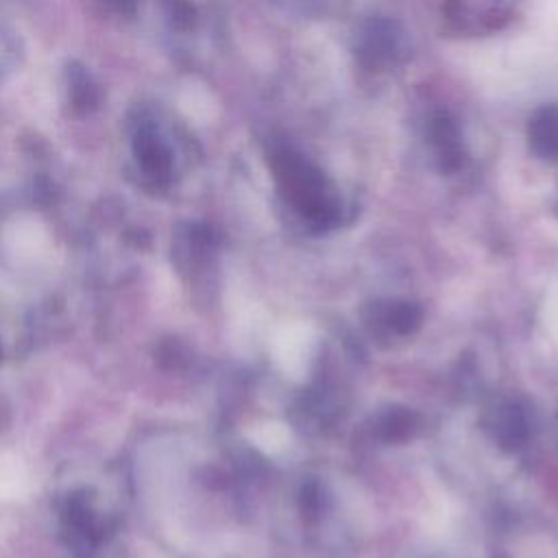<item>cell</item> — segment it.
I'll list each match as a JSON object with an SVG mask.
<instances>
[{
	"label": "cell",
	"instance_id": "9c48e42d",
	"mask_svg": "<svg viewBox=\"0 0 558 558\" xmlns=\"http://www.w3.org/2000/svg\"><path fill=\"white\" fill-rule=\"evenodd\" d=\"M421 418L408 408H388L377 421V434L384 442H405L418 432Z\"/></svg>",
	"mask_w": 558,
	"mask_h": 558
},
{
	"label": "cell",
	"instance_id": "6da1fadb",
	"mask_svg": "<svg viewBox=\"0 0 558 558\" xmlns=\"http://www.w3.org/2000/svg\"><path fill=\"white\" fill-rule=\"evenodd\" d=\"M270 170L281 198L312 229L325 231L340 220V194L331 179L288 144L272 146Z\"/></svg>",
	"mask_w": 558,
	"mask_h": 558
},
{
	"label": "cell",
	"instance_id": "8fae6325",
	"mask_svg": "<svg viewBox=\"0 0 558 558\" xmlns=\"http://www.w3.org/2000/svg\"><path fill=\"white\" fill-rule=\"evenodd\" d=\"M299 506H301V512L307 521H314L318 514H320V508H323V493L318 488L316 482H307L303 488H301V497H299Z\"/></svg>",
	"mask_w": 558,
	"mask_h": 558
},
{
	"label": "cell",
	"instance_id": "30bf717a",
	"mask_svg": "<svg viewBox=\"0 0 558 558\" xmlns=\"http://www.w3.org/2000/svg\"><path fill=\"white\" fill-rule=\"evenodd\" d=\"M70 76V100L76 111H92L98 105V89L85 70L74 68L68 72Z\"/></svg>",
	"mask_w": 558,
	"mask_h": 558
},
{
	"label": "cell",
	"instance_id": "7c38bea8",
	"mask_svg": "<svg viewBox=\"0 0 558 558\" xmlns=\"http://www.w3.org/2000/svg\"><path fill=\"white\" fill-rule=\"evenodd\" d=\"M168 15L179 28H190L194 24V9L187 4V0H166Z\"/></svg>",
	"mask_w": 558,
	"mask_h": 558
},
{
	"label": "cell",
	"instance_id": "8992f818",
	"mask_svg": "<svg viewBox=\"0 0 558 558\" xmlns=\"http://www.w3.org/2000/svg\"><path fill=\"white\" fill-rule=\"evenodd\" d=\"M373 316H366V325L379 323V327L388 329L397 336H410L414 333L423 323V310L418 303L412 301H390L386 305L375 303L371 305Z\"/></svg>",
	"mask_w": 558,
	"mask_h": 558
},
{
	"label": "cell",
	"instance_id": "7a4b0ae2",
	"mask_svg": "<svg viewBox=\"0 0 558 558\" xmlns=\"http://www.w3.org/2000/svg\"><path fill=\"white\" fill-rule=\"evenodd\" d=\"M353 50L366 70L386 72L408 59L410 44L399 22L384 15H373L360 22L353 37Z\"/></svg>",
	"mask_w": 558,
	"mask_h": 558
},
{
	"label": "cell",
	"instance_id": "ba28073f",
	"mask_svg": "<svg viewBox=\"0 0 558 558\" xmlns=\"http://www.w3.org/2000/svg\"><path fill=\"white\" fill-rule=\"evenodd\" d=\"M493 436L501 449H519L527 440V423L523 412L517 405L499 408L493 421Z\"/></svg>",
	"mask_w": 558,
	"mask_h": 558
},
{
	"label": "cell",
	"instance_id": "5b68a950",
	"mask_svg": "<svg viewBox=\"0 0 558 558\" xmlns=\"http://www.w3.org/2000/svg\"><path fill=\"white\" fill-rule=\"evenodd\" d=\"M527 144L538 159L558 161V105H543L530 116Z\"/></svg>",
	"mask_w": 558,
	"mask_h": 558
},
{
	"label": "cell",
	"instance_id": "3957f363",
	"mask_svg": "<svg viewBox=\"0 0 558 558\" xmlns=\"http://www.w3.org/2000/svg\"><path fill=\"white\" fill-rule=\"evenodd\" d=\"M519 4L521 0H445V28L464 39L488 37L514 20Z\"/></svg>",
	"mask_w": 558,
	"mask_h": 558
},
{
	"label": "cell",
	"instance_id": "52a82bcc",
	"mask_svg": "<svg viewBox=\"0 0 558 558\" xmlns=\"http://www.w3.org/2000/svg\"><path fill=\"white\" fill-rule=\"evenodd\" d=\"M135 155H137L140 166L148 172V177H153L157 181H166L172 174L170 150L150 129H142L137 133Z\"/></svg>",
	"mask_w": 558,
	"mask_h": 558
},
{
	"label": "cell",
	"instance_id": "277c9868",
	"mask_svg": "<svg viewBox=\"0 0 558 558\" xmlns=\"http://www.w3.org/2000/svg\"><path fill=\"white\" fill-rule=\"evenodd\" d=\"M421 137L425 142V148H427L434 166L440 172L451 174L464 163V159H466L464 135H462L460 124L456 122V118L449 111H442V109L429 111L423 118Z\"/></svg>",
	"mask_w": 558,
	"mask_h": 558
}]
</instances>
